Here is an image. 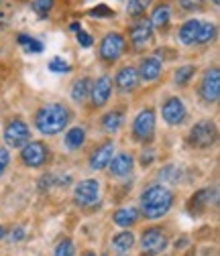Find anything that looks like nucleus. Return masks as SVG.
<instances>
[{"mask_svg": "<svg viewBox=\"0 0 220 256\" xmlns=\"http://www.w3.org/2000/svg\"><path fill=\"white\" fill-rule=\"evenodd\" d=\"M159 179L161 181H167V183H177L181 179V169L175 167V165H165L159 171Z\"/></svg>", "mask_w": 220, "mask_h": 256, "instance_id": "28", "label": "nucleus"}, {"mask_svg": "<svg viewBox=\"0 0 220 256\" xmlns=\"http://www.w3.org/2000/svg\"><path fill=\"white\" fill-rule=\"evenodd\" d=\"M155 134V112L151 108L141 110L133 120V136L137 140H151Z\"/></svg>", "mask_w": 220, "mask_h": 256, "instance_id": "7", "label": "nucleus"}, {"mask_svg": "<svg viewBox=\"0 0 220 256\" xmlns=\"http://www.w3.org/2000/svg\"><path fill=\"white\" fill-rule=\"evenodd\" d=\"M161 114H163V120L167 124H171V126H179L185 120V116H187L185 106H183V102L177 98V96H171V98H167L163 102Z\"/></svg>", "mask_w": 220, "mask_h": 256, "instance_id": "11", "label": "nucleus"}, {"mask_svg": "<svg viewBox=\"0 0 220 256\" xmlns=\"http://www.w3.org/2000/svg\"><path fill=\"white\" fill-rule=\"evenodd\" d=\"M153 156H155V152H153V150H149L147 154L143 152V158H141V163H143V167H145V165H149V163L153 161Z\"/></svg>", "mask_w": 220, "mask_h": 256, "instance_id": "39", "label": "nucleus"}, {"mask_svg": "<svg viewBox=\"0 0 220 256\" xmlns=\"http://www.w3.org/2000/svg\"><path fill=\"white\" fill-rule=\"evenodd\" d=\"M0 2H3V0H0Z\"/></svg>", "mask_w": 220, "mask_h": 256, "instance_id": "44", "label": "nucleus"}, {"mask_svg": "<svg viewBox=\"0 0 220 256\" xmlns=\"http://www.w3.org/2000/svg\"><path fill=\"white\" fill-rule=\"evenodd\" d=\"M141 246L147 254H159L167 248V236L159 228H149L141 236Z\"/></svg>", "mask_w": 220, "mask_h": 256, "instance_id": "10", "label": "nucleus"}, {"mask_svg": "<svg viewBox=\"0 0 220 256\" xmlns=\"http://www.w3.org/2000/svg\"><path fill=\"white\" fill-rule=\"evenodd\" d=\"M153 0H129V4H127V12L131 16H143V12L151 6Z\"/></svg>", "mask_w": 220, "mask_h": 256, "instance_id": "29", "label": "nucleus"}, {"mask_svg": "<svg viewBox=\"0 0 220 256\" xmlns=\"http://www.w3.org/2000/svg\"><path fill=\"white\" fill-rule=\"evenodd\" d=\"M190 144L196 148H208L216 142V126L210 120H202L198 122L192 130H190Z\"/></svg>", "mask_w": 220, "mask_h": 256, "instance_id": "5", "label": "nucleus"}, {"mask_svg": "<svg viewBox=\"0 0 220 256\" xmlns=\"http://www.w3.org/2000/svg\"><path fill=\"white\" fill-rule=\"evenodd\" d=\"M212 2H214V4H220V0H212Z\"/></svg>", "mask_w": 220, "mask_h": 256, "instance_id": "43", "label": "nucleus"}, {"mask_svg": "<svg viewBox=\"0 0 220 256\" xmlns=\"http://www.w3.org/2000/svg\"><path fill=\"white\" fill-rule=\"evenodd\" d=\"M200 24H202V20H198V18H190L187 22H183L179 28V41L183 45H196Z\"/></svg>", "mask_w": 220, "mask_h": 256, "instance_id": "18", "label": "nucleus"}, {"mask_svg": "<svg viewBox=\"0 0 220 256\" xmlns=\"http://www.w3.org/2000/svg\"><path fill=\"white\" fill-rule=\"evenodd\" d=\"M214 37H216V24H214V22H202V24H200V30H198L196 45H206V43H210Z\"/></svg>", "mask_w": 220, "mask_h": 256, "instance_id": "26", "label": "nucleus"}, {"mask_svg": "<svg viewBox=\"0 0 220 256\" xmlns=\"http://www.w3.org/2000/svg\"><path fill=\"white\" fill-rule=\"evenodd\" d=\"M114 82H116V88H118L120 92H133V90L139 86V74H137L135 68L127 66V68H122V70L116 74Z\"/></svg>", "mask_w": 220, "mask_h": 256, "instance_id": "17", "label": "nucleus"}, {"mask_svg": "<svg viewBox=\"0 0 220 256\" xmlns=\"http://www.w3.org/2000/svg\"><path fill=\"white\" fill-rule=\"evenodd\" d=\"M173 206V194L161 183L149 185L143 196H141V208H143V216L147 220H159L163 218Z\"/></svg>", "mask_w": 220, "mask_h": 256, "instance_id": "1", "label": "nucleus"}, {"mask_svg": "<svg viewBox=\"0 0 220 256\" xmlns=\"http://www.w3.org/2000/svg\"><path fill=\"white\" fill-rule=\"evenodd\" d=\"M161 70H163V68H161V61L157 59V57H143L137 74H139V80L155 82L157 78L161 76Z\"/></svg>", "mask_w": 220, "mask_h": 256, "instance_id": "16", "label": "nucleus"}, {"mask_svg": "<svg viewBox=\"0 0 220 256\" xmlns=\"http://www.w3.org/2000/svg\"><path fill=\"white\" fill-rule=\"evenodd\" d=\"M53 2L55 0H33V2H31V8H33L39 16H47L53 8Z\"/></svg>", "mask_w": 220, "mask_h": 256, "instance_id": "33", "label": "nucleus"}, {"mask_svg": "<svg viewBox=\"0 0 220 256\" xmlns=\"http://www.w3.org/2000/svg\"><path fill=\"white\" fill-rule=\"evenodd\" d=\"M124 45L127 41L120 33H108L100 43V59L106 63H114L124 53Z\"/></svg>", "mask_w": 220, "mask_h": 256, "instance_id": "8", "label": "nucleus"}, {"mask_svg": "<svg viewBox=\"0 0 220 256\" xmlns=\"http://www.w3.org/2000/svg\"><path fill=\"white\" fill-rule=\"evenodd\" d=\"M25 238V228L23 226H17L13 232H11V242H21Z\"/></svg>", "mask_w": 220, "mask_h": 256, "instance_id": "38", "label": "nucleus"}, {"mask_svg": "<svg viewBox=\"0 0 220 256\" xmlns=\"http://www.w3.org/2000/svg\"><path fill=\"white\" fill-rule=\"evenodd\" d=\"M5 234H7V230H5V226H3V224H0V240L5 238Z\"/></svg>", "mask_w": 220, "mask_h": 256, "instance_id": "41", "label": "nucleus"}, {"mask_svg": "<svg viewBox=\"0 0 220 256\" xmlns=\"http://www.w3.org/2000/svg\"><path fill=\"white\" fill-rule=\"evenodd\" d=\"M200 96L208 104H214L220 98V70L218 68L206 70L202 84H200Z\"/></svg>", "mask_w": 220, "mask_h": 256, "instance_id": "9", "label": "nucleus"}, {"mask_svg": "<svg viewBox=\"0 0 220 256\" xmlns=\"http://www.w3.org/2000/svg\"><path fill=\"white\" fill-rule=\"evenodd\" d=\"M72 30H74V33H78V30H82V26L78 22H72Z\"/></svg>", "mask_w": 220, "mask_h": 256, "instance_id": "40", "label": "nucleus"}, {"mask_svg": "<svg viewBox=\"0 0 220 256\" xmlns=\"http://www.w3.org/2000/svg\"><path fill=\"white\" fill-rule=\"evenodd\" d=\"M110 173L112 177H129L133 173V167H135V161H133V156L127 154V152H120L116 156H112V161H110Z\"/></svg>", "mask_w": 220, "mask_h": 256, "instance_id": "15", "label": "nucleus"}, {"mask_svg": "<svg viewBox=\"0 0 220 256\" xmlns=\"http://www.w3.org/2000/svg\"><path fill=\"white\" fill-rule=\"evenodd\" d=\"M47 156H49V150L43 142L39 140H29L23 148H21V161L31 167V169H37L41 165H45L47 161Z\"/></svg>", "mask_w": 220, "mask_h": 256, "instance_id": "6", "label": "nucleus"}, {"mask_svg": "<svg viewBox=\"0 0 220 256\" xmlns=\"http://www.w3.org/2000/svg\"><path fill=\"white\" fill-rule=\"evenodd\" d=\"M9 165H11V152H9V148L0 146V177L5 175V171H7Z\"/></svg>", "mask_w": 220, "mask_h": 256, "instance_id": "35", "label": "nucleus"}, {"mask_svg": "<svg viewBox=\"0 0 220 256\" xmlns=\"http://www.w3.org/2000/svg\"><path fill=\"white\" fill-rule=\"evenodd\" d=\"M49 72H53V74H70V72H72V66H70L66 59L53 57V59L49 61Z\"/></svg>", "mask_w": 220, "mask_h": 256, "instance_id": "32", "label": "nucleus"}, {"mask_svg": "<svg viewBox=\"0 0 220 256\" xmlns=\"http://www.w3.org/2000/svg\"><path fill=\"white\" fill-rule=\"evenodd\" d=\"M92 92V80L90 78H80L72 84V100L82 104Z\"/></svg>", "mask_w": 220, "mask_h": 256, "instance_id": "20", "label": "nucleus"}, {"mask_svg": "<svg viewBox=\"0 0 220 256\" xmlns=\"http://www.w3.org/2000/svg\"><path fill=\"white\" fill-rule=\"evenodd\" d=\"M86 142V130L84 126H74L66 132V146L70 150H78L82 144Z\"/></svg>", "mask_w": 220, "mask_h": 256, "instance_id": "21", "label": "nucleus"}, {"mask_svg": "<svg viewBox=\"0 0 220 256\" xmlns=\"http://www.w3.org/2000/svg\"><path fill=\"white\" fill-rule=\"evenodd\" d=\"M212 198L216 200V191H214V189H200L198 194L192 198V204H190V206H192V210H194V208H196V210H204V208L210 204Z\"/></svg>", "mask_w": 220, "mask_h": 256, "instance_id": "25", "label": "nucleus"}, {"mask_svg": "<svg viewBox=\"0 0 220 256\" xmlns=\"http://www.w3.org/2000/svg\"><path fill=\"white\" fill-rule=\"evenodd\" d=\"M110 94H112V82H110L108 76H102V78H98L96 82L92 84L90 96H92L94 106H98V108L104 106V104L110 100Z\"/></svg>", "mask_w": 220, "mask_h": 256, "instance_id": "13", "label": "nucleus"}, {"mask_svg": "<svg viewBox=\"0 0 220 256\" xmlns=\"http://www.w3.org/2000/svg\"><path fill=\"white\" fill-rule=\"evenodd\" d=\"M74 254H76V246L70 238H64L53 250V256H74Z\"/></svg>", "mask_w": 220, "mask_h": 256, "instance_id": "31", "label": "nucleus"}, {"mask_svg": "<svg viewBox=\"0 0 220 256\" xmlns=\"http://www.w3.org/2000/svg\"><path fill=\"white\" fill-rule=\"evenodd\" d=\"M139 220V210L137 208H120L116 214H114V224L120 228H129V226H135Z\"/></svg>", "mask_w": 220, "mask_h": 256, "instance_id": "19", "label": "nucleus"}, {"mask_svg": "<svg viewBox=\"0 0 220 256\" xmlns=\"http://www.w3.org/2000/svg\"><path fill=\"white\" fill-rule=\"evenodd\" d=\"M133 244H135V236L131 232H120L112 238V246L118 252H129L133 248Z\"/></svg>", "mask_w": 220, "mask_h": 256, "instance_id": "24", "label": "nucleus"}, {"mask_svg": "<svg viewBox=\"0 0 220 256\" xmlns=\"http://www.w3.org/2000/svg\"><path fill=\"white\" fill-rule=\"evenodd\" d=\"M19 43H21L29 53H41V51H43L41 41H37V39H33V37H29V35H19Z\"/></svg>", "mask_w": 220, "mask_h": 256, "instance_id": "30", "label": "nucleus"}, {"mask_svg": "<svg viewBox=\"0 0 220 256\" xmlns=\"http://www.w3.org/2000/svg\"><path fill=\"white\" fill-rule=\"evenodd\" d=\"M169 16H171V8L169 4H157L155 10H153V16H151V24L157 26V28H163L167 22H169Z\"/></svg>", "mask_w": 220, "mask_h": 256, "instance_id": "22", "label": "nucleus"}, {"mask_svg": "<svg viewBox=\"0 0 220 256\" xmlns=\"http://www.w3.org/2000/svg\"><path fill=\"white\" fill-rule=\"evenodd\" d=\"M122 122H124V114L120 110H112L102 118V126H104L106 132H116L122 126Z\"/></svg>", "mask_w": 220, "mask_h": 256, "instance_id": "23", "label": "nucleus"}, {"mask_svg": "<svg viewBox=\"0 0 220 256\" xmlns=\"http://www.w3.org/2000/svg\"><path fill=\"white\" fill-rule=\"evenodd\" d=\"M76 39H78V43H80L84 49H88V47H92V45H94L92 35H90V33H86V30H78V33H76Z\"/></svg>", "mask_w": 220, "mask_h": 256, "instance_id": "36", "label": "nucleus"}, {"mask_svg": "<svg viewBox=\"0 0 220 256\" xmlns=\"http://www.w3.org/2000/svg\"><path fill=\"white\" fill-rule=\"evenodd\" d=\"M70 118H72V112H70L68 106L47 104V106L39 108V112L35 114V126H37V130L41 134L55 136L70 124Z\"/></svg>", "mask_w": 220, "mask_h": 256, "instance_id": "2", "label": "nucleus"}, {"mask_svg": "<svg viewBox=\"0 0 220 256\" xmlns=\"http://www.w3.org/2000/svg\"><path fill=\"white\" fill-rule=\"evenodd\" d=\"M131 41L135 49L149 47L153 43V24L149 18H139L131 28Z\"/></svg>", "mask_w": 220, "mask_h": 256, "instance_id": "12", "label": "nucleus"}, {"mask_svg": "<svg viewBox=\"0 0 220 256\" xmlns=\"http://www.w3.org/2000/svg\"><path fill=\"white\" fill-rule=\"evenodd\" d=\"M206 4V0H179V6L187 12H196V10H202Z\"/></svg>", "mask_w": 220, "mask_h": 256, "instance_id": "34", "label": "nucleus"}, {"mask_svg": "<svg viewBox=\"0 0 220 256\" xmlns=\"http://www.w3.org/2000/svg\"><path fill=\"white\" fill-rule=\"evenodd\" d=\"M194 74H196V68H192V66H183V68H179V70L173 74V82H175V86H185L187 82L194 78Z\"/></svg>", "mask_w": 220, "mask_h": 256, "instance_id": "27", "label": "nucleus"}, {"mask_svg": "<svg viewBox=\"0 0 220 256\" xmlns=\"http://www.w3.org/2000/svg\"><path fill=\"white\" fill-rule=\"evenodd\" d=\"M112 156H114V142H104L102 146H98L96 150L92 152V156H90V167L94 169V171H102V169H106L108 165H110V161H112Z\"/></svg>", "mask_w": 220, "mask_h": 256, "instance_id": "14", "label": "nucleus"}, {"mask_svg": "<svg viewBox=\"0 0 220 256\" xmlns=\"http://www.w3.org/2000/svg\"><path fill=\"white\" fill-rule=\"evenodd\" d=\"M100 198V183L96 179H84L74 189V202L82 208H90Z\"/></svg>", "mask_w": 220, "mask_h": 256, "instance_id": "4", "label": "nucleus"}, {"mask_svg": "<svg viewBox=\"0 0 220 256\" xmlns=\"http://www.w3.org/2000/svg\"><path fill=\"white\" fill-rule=\"evenodd\" d=\"M31 140V130L25 120H11L5 128V142L11 146V148H23L27 142Z\"/></svg>", "mask_w": 220, "mask_h": 256, "instance_id": "3", "label": "nucleus"}, {"mask_svg": "<svg viewBox=\"0 0 220 256\" xmlns=\"http://www.w3.org/2000/svg\"><path fill=\"white\" fill-rule=\"evenodd\" d=\"M84 256H96V254H94V252H86Z\"/></svg>", "mask_w": 220, "mask_h": 256, "instance_id": "42", "label": "nucleus"}, {"mask_svg": "<svg viewBox=\"0 0 220 256\" xmlns=\"http://www.w3.org/2000/svg\"><path fill=\"white\" fill-rule=\"evenodd\" d=\"M90 14H92V16H112V14H114V10H112V8H108L106 4H100V6H96V8H92V10H90Z\"/></svg>", "mask_w": 220, "mask_h": 256, "instance_id": "37", "label": "nucleus"}]
</instances>
